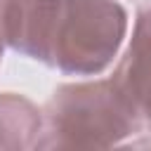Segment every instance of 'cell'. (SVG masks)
I'll return each mask as SVG.
<instances>
[{
  "label": "cell",
  "mask_w": 151,
  "mask_h": 151,
  "mask_svg": "<svg viewBox=\"0 0 151 151\" xmlns=\"http://www.w3.org/2000/svg\"><path fill=\"white\" fill-rule=\"evenodd\" d=\"M127 12L116 0H7L5 45L66 76H97L118 54Z\"/></svg>",
  "instance_id": "6da1fadb"
},
{
  "label": "cell",
  "mask_w": 151,
  "mask_h": 151,
  "mask_svg": "<svg viewBox=\"0 0 151 151\" xmlns=\"http://www.w3.org/2000/svg\"><path fill=\"white\" fill-rule=\"evenodd\" d=\"M111 80L134 111L142 130H151V5L139 7L132 40Z\"/></svg>",
  "instance_id": "3957f363"
},
{
  "label": "cell",
  "mask_w": 151,
  "mask_h": 151,
  "mask_svg": "<svg viewBox=\"0 0 151 151\" xmlns=\"http://www.w3.org/2000/svg\"><path fill=\"white\" fill-rule=\"evenodd\" d=\"M5 7H7V0H0V59H2V47H5Z\"/></svg>",
  "instance_id": "5b68a950"
},
{
  "label": "cell",
  "mask_w": 151,
  "mask_h": 151,
  "mask_svg": "<svg viewBox=\"0 0 151 151\" xmlns=\"http://www.w3.org/2000/svg\"><path fill=\"white\" fill-rule=\"evenodd\" d=\"M42 111L17 92H0V151L38 149L42 137Z\"/></svg>",
  "instance_id": "277c9868"
},
{
  "label": "cell",
  "mask_w": 151,
  "mask_h": 151,
  "mask_svg": "<svg viewBox=\"0 0 151 151\" xmlns=\"http://www.w3.org/2000/svg\"><path fill=\"white\" fill-rule=\"evenodd\" d=\"M42 120L38 149H111L142 130L111 78L57 87Z\"/></svg>",
  "instance_id": "7a4b0ae2"
}]
</instances>
